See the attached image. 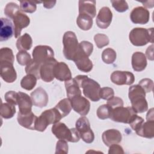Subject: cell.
<instances>
[{
  "instance_id": "cell-4",
  "label": "cell",
  "mask_w": 154,
  "mask_h": 154,
  "mask_svg": "<svg viewBox=\"0 0 154 154\" xmlns=\"http://www.w3.org/2000/svg\"><path fill=\"white\" fill-rule=\"evenodd\" d=\"M129 38L131 43L135 46H144L149 42L153 43V28H135L130 31Z\"/></svg>"
},
{
  "instance_id": "cell-45",
  "label": "cell",
  "mask_w": 154,
  "mask_h": 154,
  "mask_svg": "<svg viewBox=\"0 0 154 154\" xmlns=\"http://www.w3.org/2000/svg\"><path fill=\"white\" fill-rule=\"evenodd\" d=\"M18 93L14 91H9L5 94L4 98L7 102L16 105H17Z\"/></svg>"
},
{
  "instance_id": "cell-44",
  "label": "cell",
  "mask_w": 154,
  "mask_h": 154,
  "mask_svg": "<svg viewBox=\"0 0 154 154\" xmlns=\"http://www.w3.org/2000/svg\"><path fill=\"white\" fill-rule=\"evenodd\" d=\"M139 85H140L146 93H149L152 91L153 87V82L149 78H144L140 81Z\"/></svg>"
},
{
  "instance_id": "cell-39",
  "label": "cell",
  "mask_w": 154,
  "mask_h": 154,
  "mask_svg": "<svg viewBox=\"0 0 154 154\" xmlns=\"http://www.w3.org/2000/svg\"><path fill=\"white\" fill-rule=\"evenodd\" d=\"M16 58L18 63L21 66L28 65L32 60L29 54L25 51H19L16 55Z\"/></svg>"
},
{
  "instance_id": "cell-20",
  "label": "cell",
  "mask_w": 154,
  "mask_h": 154,
  "mask_svg": "<svg viewBox=\"0 0 154 154\" xmlns=\"http://www.w3.org/2000/svg\"><path fill=\"white\" fill-rule=\"evenodd\" d=\"M0 75L2 79L7 83H12L17 79V73L13 64L8 63H0Z\"/></svg>"
},
{
  "instance_id": "cell-52",
  "label": "cell",
  "mask_w": 154,
  "mask_h": 154,
  "mask_svg": "<svg viewBox=\"0 0 154 154\" xmlns=\"http://www.w3.org/2000/svg\"><path fill=\"white\" fill-rule=\"evenodd\" d=\"M56 4V1H45L43 2V6L46 8H51L55 6Z\"/></svg>"
},
{
  "instance_id": "cell-21",
  "label": "cell",
  "mask_w": 154,
  "mask_h": 154,
  "mask_svg": "<svg viewBox=\"0 0 154 154\" xmlns=\"http://www.w3.org/2000/svg\"><path fill=\"white\" fill-rule=\"evenodd\" d=\"M37 117L31 111L26 114L18 112L17 122L23 128L31 130H35V125Z\"/></svg>"
},
{
  "instance_id": "cell-13",
  "label": "cell",
  "mask_w": 154,
  "mask_h": 154,
  "mask_svg": "<svg viewBox=\"0 0 154 154\" xmlns=\"http://www.w3.org/2000/svg\"><path fill=\"white\" fill-rule=\"evenodd\" d=\"M73 61L75 62L78 69L84 72H89L93 69V63L88 57L84 54L79 48Z\"/></svg>"
},
{
  "instance_id": "cell-10",
  "label": "cell",
  "mask_w": 154,
  "mask_h": 154,
  "mask_svg": "<svg viewBox=\"0 0 154 154\" xmlns=\"http://www.w3.org/2000/svg\"><path fill=\"white\" fill-rule=\"evenodd\" d=\"M110 79L112 83L118 85H131L135 81L134 74L128 71H114L111 73Z\"/></svg>"
},
{
  "instance_id": "cell-14",
  "label": "cell",
  "mask_w": 154,
  "mask_h": 154,
  "mask_svg": "<svg viewBox=\"0 0 154 154\" xmlns=\"http://www.w3.org/2000/svg\"><path fill=\"white\" fill-rule=\"evenodd\" d=\"M150 18V13L148 10L143 7H137L134 8L131 14L130 19L135 24H146Z\"/></svg>"
},
{
  "instance_id": "cell-15",
  "label": "cell",
  "mask_w": 154,
  "mask_h": 154,
  "mask_svg": "<svg viewBox=\"0 0 154 154\" xmlns=\"http://www.w3.org/2000/svg\"><path fill=\"white\" fill-rule=\"evenodd\" d=\"M13 20L14 26V37L15 38H18L20 35L22 29L29 25L30 19L26 14L19 11L14 16Z\"/></svg>"
},
{
  "instance_id": "cell-35",
  "label": "cell",
  "mask_w": 154,
  "mask_h": 154,
  "mask_svg": "<svg viewBox=\"0 0 154 154\" xmlns=\"http://www.w3.org/2000/svg\"><path fill=\"white\" fill-rule=\"evenodd\" d=\"M116 57L117 55L116 51L110 48L104 49L102 54V61L108 64L113 63L116 59Z\"/></svg>"
},
{
  "instance_id": "cell-25",
  "label": "cell",
  "mask_w": 154,
  "mask_h": 154,
  "mask_svg": "<svg viewBox=\"0 0 154 154\" xmlns=\"http://www.w3.org/2000/svg\"><path fill=\"white\" fill-rule=\"evenodd\" d=\"M79 14H86L93 18L96 16V1H79Z\"/></svg>"
},
{
  "instance_id": "cell-11",
  "label": "cell",
  "mask_w": 154,
  "mask_h": 154,
  "mask_svg": "<svg viewBox=\"0 0 154 154\" xmlns=\"http://www.w3.org/2000/svg\"><path fill=\"white\" fill-rule=\"evenodd\" d=\"M72 108L81 116H86L90 109V102L81 95L76 96L70 99Z\"/></svg>"
},
{
  "instance_id": "cell-23",
  "label": "cell",
  "mask_w": 154,
  "mask_h": 154,
  "mask_svg": "<svg viewBox=\"0 0 154 154\" xmlns=\"http://www.w3.org/2000/svg\"><path fill=\"white\" fill-rule=\"evenodd\" d=\"M17 105L19 112L22 114H26L32 111V101L31 97L26 93L21 91L18 92Z\"/></svg>"
},
{
  "instance_id": "cell-42",
  "label": "cell",
  "mask_w": 154,
  "mask_h": 154,
  "mask_svg": "<svg viewBox=\"0 0 154 154\" xmlns=\"http://www.w3.org/2000/svg\"><path fill=\"white\" fill-rule=\"evenodd\" d=\"M79 49L85 54L87 56L91 55L93 51V45L91 43L88 41H82L79 43Z\"/></svg>"
},
{
  "instance_id": "cell-50",
  "label": "cell",
  "mask_w": 154,
  "mask_h": 154,
  "mask_svg": "<svg viewBox=\"0 0 154 154\" xmlns=\"http://www.w3.org/2000/svg\"><path fill=\"white\" fill-rule=\"evenodd\" d=\"M146 57L151 61H153L154 58H153V45H150L149 46L146 51Z\"/></svg>"
},
{
  "instance_id": "cell-51",
  "label": "cell",
  "mask_w": 154,
  "mask_h": 154,
  "mask_svg": "<svg viewBox=\"0 0 154 154\" xmlns=\"http://www.w3.org/2000/svg\"><path fill=\"white\" fill-rule=\"evenodd\" d=\"M147 121H154V114H153V108L150 109L146 115Z\"/></svg>"
},
{
  "instance_id": "cell-43",
  "label": "cell",
  "mask_w": 154,
  "mask_h": 154,
  "mask_svg": "<svg viewBox=\"0 0 154 154\" xmlns=\"http://www.w3.org/2000/svg\"><path fill=\"white\" fill-rule=\"evenodd\" d=\"M114 95V90L112 88L105 87L100 88L99 96L100 98L104 100H108Z\"/></svg>"
},
{
  "instance_id": "cell-47",
  "label": "cell",
  "mask_w": 154,
  "mask_h": 154,
  "mask_svg": "<svg viewBox=\"0 0 154 154\" xmlns=\"http://www.w3.org/2000/svg\"><path fill=\"white\" fill-rule=\"evenodd\" d=\"M143 123H144V119L142 117L137 116V114H136L132 118V119L131 120V121L129 124L131 127V128L134 131H136L140 128V127L142 125Z\"/></svg>"
},
{
  "instance_id": "cell-8",
  "label": "cell",
  "mask_w": 154,
  "mask_h": 154,
  "mask_svg": "<svg viewBox=\"0 0 154 154\" xmlns=\"http://www.w3.org/2000/svg\"><path fill=\"white\" fill-rule=\"evenodd\" d=\"M137 114L132 107L119 106L112 109L109 118L114 122L129 124Z\"/></svg>"
},
{
  "instance_id": "cell-24",
  "label": "cell",
  "mask_w": 154,
  "mask_h": 154,
  "mask_svg": "<svg viewBox=\"0 0 154 154\" xmlns=\"http://www.w3.org/2000/svg\"><path fill=\"white\" fill-rule=\"evenodd\" d=\"M131 63L134 70L136 72L143 71L147 66L146 57L141 52H135L132 55Z\"/></svg>"
},
{
  "instance_id": "cell-38",
  "label": "cell",
  "mask_w": 154,
  "mask_h": 154,
  "mask_svg": "<svg viewBox=\"0 0 154 154\" xmlns=\"http://www.w3.org/2000/svg\"><path fill=\"white\" fill-rule=\"evenodd\" d=\"M112 109L107 105L103 104L100 105L97 109V116L99 119L105 120L109 118Z\"/></svg>"
},
{
  "instance_id": "cell-46",
  "label": "cell",
  "mask_w": 154,
  "mask_h": 154,
  "mask_svg": "<svg viewBox=\"0 0 154 154\" xmlns=\"http://www.w3.org/2000/svg\"><path fill=\"white\" fill-rule=\"evenodd\" d=\"M68 147L67 141L60 140L57 143L55 153H67Z\"/></svg>"
},
{
  "instance_id": "cell-41",
  "label": "cell",
  "mask_w": 154,
  "mask_h": 154,
  "mask_svg": "<svg viewBox=\"0 0 154 154\" xmlns=\"http://www.w3.org/2000/svg\"><path fill=\"white\" fill-rule=\"evenodd\" d=\"M111 3L112 4V5L113 8L118 12L123 13L125 11H126L128 8L129 6L126 1L123 0H119V1H111Z\"/></svg>"
},
{
  "instance_id": "cell-49",
  "label": "cell",
  "mask_w": 154,
  "mask_h": 154,
  "mask_svg": "<svg viewBox=\"0 0 154 154\" xmlns=\"http://www.w3.org/2000/svg\"><path fill=\"white\" fill-rule=\"evenodd\" d=\"M109 154H123L125 153L122 147L119 144H113L109 146Z\"/></svg>"
},
{
  "instance_id": "cell-37",
  "label": "cell",
  "mask_w": 154,
  "mask_h": 154,
  "mask_svg": "<svg viewBox=\"0 0 154 154\" xmlns=\"http://www.w3.org/2000/svg\"><path fill=\"white\" fill-rule=\"evenodd\" d=\"M20 10L19 5L16 3L11 2L6 5L4 8V13L8 17L13 19L14 16L20 11Z\"/></svg>"
},
{
  "instance_id": "cell-6",
  "label": "cell",
  "mask_w": 154,
  "mask_h": 154,
  "mask_svg": "<svg viewBox=\"0 0 154 154\" xmlns=\"http://www.w3.org/2000/svg\"><path fill=\"white\" fill-rule=\"evenodd\" d=\"M63 54L69 60H73L79 49V43L74 32L66 31L63 38Z\"/></svg>"
},
{
  "instance_id": "cell-5",
  "label": "cell",
  "mask_w": 154,
  "mask_h": 154,
  "mask_svg": "<svg viewBox=\"0 0 154 154\" xmlns=\"http://www.w3.org/2000/svg\"><path fill=\"white\" fill-rule=\"evenodd\" d=\"M52 132L59 140L76 143L80 139L79 134L76 128L69 129L64 123L58 122L52 126Z\"/></svg>"
},
{
  "instance_id": "cell-1",
  "label": "cell",
  "mask_w": 154,
  "mask_h": 154,
  "mask_svg": "<svg viewBox=\"0 0 154 154\" xmlns=\"http://www.w3.org/2000/svg\"><path fill=\"white\" fill-rule=\"evenodd\" d=\"M75 79L79 87L82 88L83 94L86 97L93 102H97L100 100L99 93L101 88L97 82L86 75H81L76 76Z\"/></svg>"
},
{
  "instance_id": "cell-7",
  "label": "cell",
  "mask_w": 154,
  "mask_h": 154,
  "mask_svg": "<svg viewBox=\"0 0 154 154\" xmlns=\"http://www.w3.org/2000/svg\"><path fill=\"white\" fill-rule=\"evenodd\" d=\"M76 129L78 131L80 138L86 143H91L94 140V134L90 128L88 119L85 117H81L75 123Z\"/></svg>"
},
{
  "instance_id": "cell-30",
  "label": "cell",
  "mask_w": 154,
  "mask_h": 154,
  "mask_svg": "<svg viewBox=\"0 0 154 154\" xmlns=\"http://www.w3.org/2000/svg\"><path fill=\"white\" fill-rule=\"evenodd\" d=\"M78 26L84 31H88L93 26V18L86 14L78 15L76 19Z\"/></svg>"
},
{
  "instance_id": "cell-9",
  "label": "cell",
  "mask_w": 154,
  "mask_h": 154,
  "mask_svg": "<svg viewBox=\"0 0 154 154\" xmlns=\"http://www.w3.org/2000/svg\"><path fill=\"white\" fill-rule=\"evenodd\" d=\"M33 60L42 64L45 62L52 59L54 57V52L51 47L47 45H38L32 51Z\"/></svg>"
},
{
  "instance_id": "cell-16",
  "label": "cell",
  "mask_w": 154,
  "mask_h": 154,
  "mask_svg": "<svg viewBox=\"0 0 154 154\" xmlns=\"http://www.w3.org/2000/svg\"><path fill=\"white\" fill-rule=\"evenodd\" d=\"M112 13L108 7H103L99 11L96 22L97 26L101 29L107 28L111 23Z\"/></svg>"
},
{
  "instance_id": "cell-19",
  "label": "cell",
  "mask_w": 154,
  "mask_h": 154,
  "mask_svg": "<svg viewBox=\"0 0 154 154\" xmlns=\"http://www.w3.org/2000/svg\"><path fill=\"white\" fill-rule=\"evenodd\" d=\"M31 98L34 106L43 108L47 105L48 95L46 91L42 87H38L31 93Z\"/></svg>"
},
{
  "instance_id": "cell-17",
  "label": "cell",
  "mask_w": 154,
  "mask_h": 154,
  "mask_svg": "<svg viewBox=\"0 0 154 154\" xmlns=\"http://www.w3.org/2000/svg\"><path fill=\"white\" fill-rule=\"evenodd\" d=\"M14 34V26L10 19L1 17L0 28V41L4 42L11 38Z\"/></svg>"
},
{
  "instance_id": "cell-33",
  "label": "cell",
  "mask_w": 154,
  "mask_h": 154,
  "mask_svg": "<svg viewBox=\"0 0 154 154\" xmlns=\"http://www.w3.org/2000/svg\"><path fill=\"white\" fill-rule=\"evenodd\" d=\"M14 56L13 51L9 48H2L0 50V63H8L13 64Z\"/></svg>"
},
{
  "instance_id": "cell-31",
  "label": "cell",
  "mask_w": 154,
  "mask_h": 154,
  "mask_svg": "<svg viewBox=\"0 0 154 154\" xmlns=\"http://www.w3.org/2000/svg\"><path fill=\"white\" fill-rule=\"evenodd\" d=\"M16 113L15 105L9 103H2L0 110L1 116L5 119L12 118Z\"/></svg>"
},
{
  "instance_id": "cell-26",
  "label": "cell",
  "mask_w": 154,
  "mask_h": 154,
  "mask_svg": "<svg viewBox=\"0 0 154 154\" xmlns=\"http://www.w3.org/2000/svg\"><path fill=\"white\" fill-rule=\"evenodd\" d=\"M135 132L138 135L142 137L153 138L154 137V121L144 122Z\"/></svg>"
},
{
  "instance_id": "cell-28",
  "label": "cell",
  "mask_w": 154,
  "mask_h": 154,
  "mask_svg": "<svg viewBox=\"0 0 154 154\" xmlns=\"http://www.w3.org/2000/svg\"><path fill=\"white\" fill-rule=\"evenodd\" d=\"M32 45V40L31 35L28 33H25L17 38L16 42L17 49L20 51L29 50Z\"/></svg>"
},
{
  "instance_id": "cell-32",
  "label": "cell",
  "mask_w": 154,
  "mask_h": 154,
  "mask_svg": "<svg viewBox=\"0 0 154 154\" xmlns=\"http://www.w3.org/2000/svg\"><path fill=\"white\" fill-rule=\"evenodd\" d=\"M37 78L33 75L28 74L20 81V86L26 90H31L37 84Z\"/></svg>"
},
{
  "instance_id": "cell-12",
  "label": "cell",
  "mask_w": 154,
  "mask_h": 154,
  "mask_svg": "<svg viewBox=\"0 0 154 154\" xmlns=\"http://www.w3.org/2000/svg\"><path fill=\"white\" fill-rule=\"evenodd\" d=\"M58 61L54 58H52L41 65L40 78L46 82H50L55 78L54 69Z\"/></svg>"
},
{
  "instance_id": "cell-48",
  "label": "cell",
  "mask_w": 154,
  "mask_h": 154,
  "mask_svg": "<svg viewBox=\"0 0 154 154\" xmlns=\"http://www.w3.org/2000/svg\"><path fill=\"white\" fill-rule=\"evenodd\" d=\"M107 105L112 109L115 108L123 106V100L119 97L113 96L111 99L107 100Z\"/></svg>"
},
{
  "instance_id": "cell-3",
  "label": "cell",
  "mask_w": 154,
  "mask_h": 154,
  "mask_svg": "<svg viewBox=\"0 0 154 154\" xmlns=\"http://www.w3.org/2000/svg\"><path fill=\"white\" fill-rule=\"evenodd\" d=\"M62 116L59 111L54 107L43 111L35 122V130L43 132L50 124H55L60 121Z\"/></svg>"
},
{
  "instance_id": "cell-22",
  "label": "cell",
  "mask_w": 154,
  "mask_h": 154,
  "mask_svg": "<svg viewBox=\"0 0 154 154\" xmlns=\"http://www.w3.org/2000/svg\"><path fill=\"white\" fill-rule=\"evenodd\" d=\"M102 141L106 146L121 142L122 136L120 132L115 129H108L104 131L102 135Z\"/></svg>"
},
{
  "instance_id": "cell-34",
  "label": "cell",
  "mask_w": 154,
  "mask_h": 154,
  "mask_svg": "<svg viewBox=\"0 0 154 154\" xmlns=\"http://www.w3.org/2000/svg\"><path fill=\"white\" fill-rule=\"evenodd\" d=\"M40 64L37 63L34 60H32L31 62L26 65L25 67V72L26 74H31L34 75L37 79L40 78V67H41Z\"/></svg>"
},
{
  "instance_id": "cell-40",
  "label": "cell",
  "mask_w": 154,
  "mask_h": 154,
  "mask_svg": "<svg viewBox=\"0 0 154 154\" xmlns=\"http://www.w3.org/2000/svg\"><path fill=\"white\" fill-rule=\"evenodd\" d=\"M94 42L98 48H102L107 46L109 43L108 37L103 34H97L94 37Z\"/></svg>"
},
{
  "instance_id": "cell-18",
  "label": "cell",
  "mask_w": 154,
  "mask_h": 154,
  "mask_svg": "<svg viewBox=\"0 0 154 154\" xmlns=\"http://www.w3.org/2000/svg\"><path fill=\"white\" fill-rule=\"evenodd\" d=\"M54 77L60 81H67L72 79V73L64 62H57L54 69Z\"/></svg>"
},
{
  "instance_id": "cell-29",
  "label": "cell",
  "mask_w": 154,
  "mask_h": 154,
  "mask_svg": "<svg viewBox=\"0 0 154 154\" xmlns=\"http://www.w3.org/2000/svg\"><path fill=\"white\" fill-rule=\"evenodd\" d=\"M55 108L59 111L62 117H64L70 113L72 108L70 100L69 98H64L61 100Z\"/></svg>"
},
{
  "instance_id": "cell-2",
  "label": "cell",
  "mask_w": 154,
  "mask_h": 154,
  "mask_svg": "<svg viewBox=\"0 0 154 154\" xmlns=\"http://www.w3.org/2000/svg\"><path fill=\"white\" fill-rule=\"evenodd\" d=\"M129 99L132 104V108L137 113H143L148 109V103L146 99V92L139 85L129 87Z\"/></svg>"
},
{
  "instance_id": "cell-27",
  "label": "cell",
  "mask_w": 154,
  "mask_h": 154,
  "mask_svg": "<svg viewBox=\"0 0 154 154\" xmlns=\"http://www.w3.org/2000/svg\"><path fill=\"white\" fill-rule=\"evenodd\" d=\"M65 87L67 98L69 99L76 96L81 95V90L75 78L65 81Z\"/></svg>"
},
{
  "instance_id": "cell-36",
  "label": "cell",
  "mask_w": 154,
  "mask_h": 154,
  "mask_svg": "<svg viewBox=\"0 0 154 154\" xmlns=\"http://www.w3.org/2000/svg\"><path fill=\"white\" fill-rule=\"evenodd\" d=\"M20 9L22 12L32 13L35 12L37 9L35 1H20Z\"/></svg>"
}]
</instances>
